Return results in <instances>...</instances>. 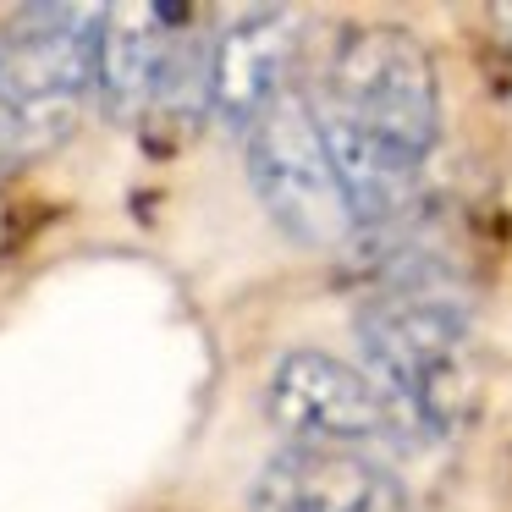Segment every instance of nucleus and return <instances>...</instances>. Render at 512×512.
Wrapping results in <instances>:
<instances>
[{
  "label": "nucleus",
  "mask_w": 512,
  "mask_h": 512,
  "mask_svg": "<svg viewBox=\"0 0 512 512\" xmlns=\"http://www.w3.org/2000/svg\"><path fill=\"white\" fill-rule=\"evenodd\" d=\"M364 375L391 397L413 435H452L474 413L468 309L435 276H402L364 298L353 320Z\"/></svg>",
  "instance_id": "obj_1"
},
{
  "label": "nucleus",
  "mask_w": 512,
  "mask_h": 512,
  "mask_svg": "<svg viewBox=\"0 0 512 512\" xmlns=\"http://www.w3.org/2000/svg\"><path fill=\"white\" fill-rule=\"evenodd\" d=\"M320 127L353 133L375 149L424 166L441 144V78L435 61L397 23H347L320 72Z\"/></svg>",
  "instance_id": "obj_2"
},
{
  "label": "nucleus",
  "mask_w": 512,
  "mask_h": 512,
  "mask_svg": "<svg viewBox=\"0 0 512 512\" xmlns=\"http://www.w3.org/2000/svg\"><path fill=\"white\" fill-rule=\"evenodd\" d=\"M94 23L83 6H23L0 28V94L23 155L67 144L94 94Z\"/></svg>",
  "instance_id": "obj_3"
},
{
  "label": "nucleus",
  "mask_w": 512,
  "mask_h": 512,
  "mask_svg": "<svg viewBox=\"0 0 512 512\" xmlns=\"http://www.w3.org/2000/svg\"><path fill=\"white\" fill-rule=\"evenodd\" d=\"M248 188L298 248H342L347 237H358L320 116L298 89H287L248 127Z\"/></svg>",
  "instance_id": "obj_4"
},
{
  "label": "nucleus",
  "mask_w": 512,
  "mask_h": 512,
  "mask_svg": "<svg viewBox=\"0 0 512 512\" xmlns=\"http://www.w3.org/2000/svg\"><path fill=\"white\" fill-rule=\"evenodd\" d=\"M265 413L292 446H320V452H391L419 435L408 430L391 397L358 364L298 347L270 369Z\"/></svg>",
  "instance_id": "obj_5"
},
{
  "label": "nucleus",
  "mask_w": 512,
  "mask_h": 512,
  "mask_svg": "<svg viewBox=\"0 0 512 512\" xmlns=\"http://www.w3.org/2000/svg\"><path fill=\"white\" fill-rule=\"evenodd\" d=\"M292 56H298V12L287 6L237 12L210 45V116L226 133H248L287 94Z\"/></svg>",
  "instance_id": "obj_6"
},
{
  "label": "nucleus",
  "mask_w": 512,
  "mask_h": 512,
  "mask_svg": "<svg viewBox=\"0 0 512 512\" xmlns=\"http://www.w3.org/2000/svg\"><path fill=\"white\" fill-rule=\"evenodd\" d=\"M248 512H408V501L375 457L287 446L259 468Z\"/></svg>",
  "instance_id": "obj_7"
},
{
  "label": "nucleus",
  "mask_w": 512,
  "mask_h": 512,
  "mask_svg": "<svg viewBox=\"0 0 512 512\" xmlns=\"http://www.w3.org/2000/svg\"><path fill=\"white\" fill-rule=\"evenodd\" d=\"M177 17L182 12H166V6H105L100 12V23H94V100L111 122H144L149 116Z\"/></svg>",
  "instance_id": "obj_8"
},
{
  "label": "nucleus",
  "mask_w": 512,
  "mask_h": 512,
  "mask_svg": "<svg viewBox=\"0 0 512 512\" xmlns=\"http://www.w3.org/2000/svg\"><path fill=\"white\" fill-rule=\"evenodd\" d=\"M17 160H28V155H23V138H17L12 111H6V94H0V171L17 166Z\"/></svg>",
  "instance_id": "obj_9"
},
{
  "label": "nucleus",
  "mask_w": 512,
  "mask_h": 512,
  "mask_svg": "<svg viewBox=\"0 0 512 512\" xmlns=\"http://www.w3.org/2000/svg\"><path fill=\"white\" fill-rule=\"evenodd\" d=\"M501 23H512V6H501ZM507 39H512V28H507Z\"/></svg>",
  "instance_id": "obj_10"
}]
</instances>
